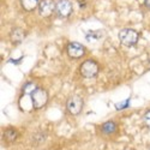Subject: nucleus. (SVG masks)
Returning a JSON list of instances; mask_svg holds the SVG:
<instances>
[{
	"mask_svg": "<svg viewBox=\"0 0 150 150\" xmlns=\"http://www.w3.org/2000/svg\"><path fill=\"white\" fill-rule=\"evenodd\" d=\"M139 39V34L137 33L134 29L131 28H125L119 31V40L121 45L126 46V47H132L138 42Z\"/></svg>",
	"mask_w": 150,
	"mask_h": 150,
	"instance_id": "nucleus-1",
	"label": "nucleus"
},
{
	"mask_svg": "<svg viewBox=\"0 0 150 150\" xmlns=\"http://www.w3.org/2000/svg\"><path fill=\"white\" fill-rule=\"evenodd\" d=\"M31 101H33V106L35 109H40V108L45 107L48 101L47 91L42 88H36L34 90V93L31 94Z\"/></svg>",
	"mask_w": 150,
	"mask_h": 150,
	"instance_id": "nucleus-2",
	"label": "nucleus"
},
{
	"mask_svg": "<svg viewBox=\"0 0 150 150\" xmlns=\"http://www.w3.org/2000/svg\"><path fill=\"white\" fill-rule=\"evenodd\" d=\"M98 73V64L94 60H85L81 65V74L84 78H94Z\"/></svg>",
	"mask_w": 150,
	"mask_h": 150,
	"instance_id": "nucleus-3",
	"label": "nucleus"
},
{
	"mask_svg": "<svg viewBox=\"0 0 150 150\" xmlns=\"http://www.w3.org/2000/svg\"><path fill=\"white\" fill-rule=\"evenodd\" d=\"M83 105L84 103H83L82 97H79L77 95H73L66 101V109H67V112L70 114L78 115L83 109Z\"/></svg>",
	"mask_w": 150,
	"mask_h": 150,
	"instance_id": "nucleus-4",
	"label": "nucleus"
},
{
	"mask_svg": "<svg viewBox=\"0 0 150 150\" xmlns=\"http://www.w3.org/2000/svg\"><path fill=\"white\" fill-rule=\"evenodd\" d=\"M55 12L58 17L67 18L72 13V4L70 0H58L55 4Z\"/></svg>",
	"mask_w": 150,
	"mask_h": 150,
	"instance_id": "nucleus-5",
	"label": "nucleus"
},
{
	"mask_svg": "<svg viewBox=\"0 0 150 150\" xmlns=\"http://www.w3.org/2000/svg\"><path fill=\"white\" fill-rule=\"evenodd\" d=\"M55 12V3L53 0H41L39 4V13L41 17L47 18Z\"/></svg>",
	"mask_w": 150,
	"mask_h": 150,
	"instance_id": "nucleus-6",
	"label": "nucleus"
},
{
	"mask_svg": "<svg viewBox=\"0 0 150 150\" xmlns=\"http://www.w3.org/2000/svg\"><path fill=\"white\" fill-rule=\"evenodd\" d=\"M67 54L72 59H78L85 54V48L78 42H71L67 46Z\"/></svg>",
	"mask_w": 150,
	"mask_h": 150,
	"instance_id": "nucleus-7",
	"label": "nucleus"
},
{
	"mask_svg": "<svg viewBox=\"0 0 150 150\" xmlns=\"http://www.w3.org/2000/svg\"><path fill=\"white\" fill-rule=\"evenodd\" d=\"M25 31H24L23 29L21 28H15L12 29L11 33H10V39H11V42L15 43V45H19L24 41V39H25Z\"/></svg>",
	"mask_w": 150,
	"mask_h": 150,
	"instance_id": "nucleus-8",
	"label": "nucleus"
},
{
	"mask_svg": "<svg viewBox=\"0 0 150 150\" xmlns=\"http://www.w3.org/2000/svg\"><path fill=\"white\" fill-rule=\"evenodd\" d=\"M118 130V125L114 121H106L101 126V132L103 134H113Z\"/></svg>",
	"mask_w": 150,
	"mask_h": 150,
	"instance_id": "nucleus-9",
	"label": "nucleus"
},
{
	"mask_svg": "<svg viewBox=\"0 0 150 150\" xmlns=\"http://www.w3.org/2000/svg\"><path fill=\"white\" fill-rule=\"evenodd\" d=\"M17 136H18V133H17V131L15 130V129H12V127H8V129H6L5 131H4V139H5V142H7V143H12V142H15L16 139H17Z\"/></svg>",
	"mask_w": 150,
	"mask_h": 150,
	"instance_id": "nucleus-10",
	"label": "nucleus"
},
{
	"mask_svg": "<svg viewBox=\"0 0 150 150\" xmlns=\"http://www.w3.org/2000/svg\"><path fill=\"white\" fill-rule=\"evenodd\" d=\"M39 0H21V5L23 7V10H25L28 12L34 11L37 6H39Z\"/></svg>",
	"mask_w": 150,
	"mask_h": 150,
	"instance_id": "nucleus-11",
	"label": "nucleus"
},
{
	"mask_svg": "<svg viewBox=\"0 0 150 150\" xmlns=\"http://www.w3.org/2000/svg\"><path fill=\"white\" fill-rule=\"evenodd\" d=\"M100 36H101V31H89L85 37L89 42H93V41L100 40Z\"/></svg>",
	"mask_w": 150,
	"mask_h": 150,
	"instance_id": "nucleus-12",
	"label": "nucleus"
},
{
	"mask_svg": "<svg viewBox=\"0 0 150 150\" xmlns=\"http://www.w3.org/2000/svg\"><path fill=\"white\" fill-rule=\"evenodd\" d=\"M35 89H36V86H35L34 83H27L25 85L23 86V93H24V94H30V95H31Z\"/></svg>",
	"mask_w": 150,
	"mask_h": 150,
	"instance_id": "nucleus-13",
	"label": "nucleus"
},
{
	"mask_svg": "<svg viewBox=\"0 0 150 150\" xmlns=\"http://www.w3.org/2000/svg\"><path fill=\"white\" fill-rule=\"evenodd\" d=\"M143 122H144V125H145L148 129H150V109L146 110L145 113H144V115H143Z\"/></svg>",
	"mask_w": 150,
	"mask_h": 150,
	"instance_id": "nucleus-14",
	"label": "nucleus"
},
{
	"mask_svg": "<svg viewBox=\"0 0 150 150\" xmlns=\"http://www.w3.org/2000/svg\"><path fill=\"white\" fill-rule=\"evenodd\" d=\"M129 105H130V100H126V101H125V102L117 105V109H118V110H121V109H124V108L129 107Z\"/></svg>",
	"mask_w": 150,
	"mask_h": 150,
	"instance_id": "nucleus-15",
	"label": "nucleus"
},
{
	"mask_svg": "<svg viewBox=\"0 0 150 150\" xmlns=\"http://www.w3.org/2000/svg\"><path fill=\"white\" fill-rule=\"evenodd\" d=\"M145 6L150 10V0H145Z\"/></svg>",
	"mask_w": 150,
	"mask_h": 150,
	"instance_id": "nucleus-16",
	"label": "nucleus"
},
{
	"mask_svg": "<svg viewBox=\"0 0 150 150\" xmlns=\"http://www.w3.org/2000/svg\"><path fill=\"white\" fill-rule=\"evenodd\" d=\"M125 150H132V149H125Z\"/></svg>",
	"mask_w": 150,
	"mask_h": 150,
	"instance_id": "nucleus-17",
	"label": "nucleus"
}]
</instances>
